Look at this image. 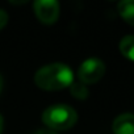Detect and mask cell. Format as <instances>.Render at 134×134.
Masks as SVG:
<instances>
[{
    "mask_svg": "<svg viewBox=\"0 0 134 134\" xmlns=\"http://www.w3.org/2000/svg\"><path fill=\"white\" fill-rule=\"evenodd\" d=\"M34 82L37 87L46 91H58L70 87L74 83V72L64 63H50L36 72Z\"/></svg>",
    "mask_w": 134,
    "mask_h": 134,
    "instance_id": "obj_1",
    "label": "cell"
},
{
    "mask_svg": "<svg viewBox=\"0 0 134 134\" xmlns=\"http://www.w3.org/2000/svg\"><path fill=\"white\" fill-rule=\"evenodd\" d=\"M78 113L67 104H54L42 113V121L50 130H67L76 124Z\"/></svg>",
    "mask_w": 134,
    "mask_h": 134,
    "instance_id": "obj_2",
    "label": "cell"
},
{
    "mask_svg": "<svg viewBox=\"0 0 134 134\" xmlns=\"http://www.w3.org/2000/svg\"><path fill=\"white\" fill-rule=\"evenodd\" d=\"M105 74V64L99 58H88L86 59L78 70L79 82L83 84H93L97 83Z\"/></svg>",
    "mask_w": 134,
    "mask_h": 134,
    "instance_id": "obj_3",
    "label": "cell"
},
{
    "mask_svg": "<svg viewBox=\"0 0 134 134\" xmlns=\"http://www.w3.org/2000/svg\"><path fill=\"white\" fill-rule=\"evenodd\" d=\"M34 12L43 24H54L59 17V3L55 0H37L34 2Z\"/></svg>",
    "mask_w": 134,
    "mask_h": 134,
    "instance_id": "obj_4",
    "label": "cell"
},
{
    "mask_svg": "<svg viewBox=\"0 0 134 134\" xmlns=\"http://www.w3.org/2000/svg\"><path fill=\"white\" fill-rule=\"evenodd\" d=\"M114 134H134V114L122 113L117 116L112 124Z\"/></svg>",
    "mask_w": 134,
    "mask_h": 134,
    "instance_id": "obj_5",
    "label": "cell"
},
{
    "mask_svg": "<svg viewBox=\"0 0 134 134\" xmlns=\"http://www.w3.org/2000/svg\"><path fill=\"white\" fill-rule=\"evenodd\" d=\"M120 16L130 25L134 26V0H122L117 5Z\"/></svg>",
    "mask_w": 134,
    "mask_h": 134,
    "instance_id": "obj_6",
    "label": "cell"
},
{
    "mask_svg": "<svg viewBox=\"0 0 134 134\" xmlns=\"http://www.w3.org/2000/svg\"><path fill=\"white\" fill-rule=\"evenodd\" d=\"M120 51L125 58L134 60V36H125L120 41Z\"/></svg>",
    "mask_w": 134,
    "mask_h": 134,
    "instance_id": "obj_7",
    "label": "cell"
},
{
    "mask_svg": "<svg viewBox=\"0 0 134 134\" xmlns=\"http://www.w3.org/2000/svg\"><path fill=\"white\" fill-rule=\"evenodd\" d=\"M70 88H71V93H72V96L74 97H76V99H80V100H83V99H87L88 97V88H87V86L86 84H83V83H80V82H74L71 86H70Z\"/></svg>",
    "mask_w": 134,
    "mask_h": 134,
    "instance_id": "obj_8",
    "label": "cell"
},
{
    "mask_svg": "<svg viewBox=\"0 0 134 134\" xmlns=\"http://www.w3.org/2000/svg\"><path fill=\"white\" fill-rule=\"evenodd\" d=\"M8 23V15L4 9H0V30H2Z\"/></svg>",
    "mask_w": 134,
    "mask_h": 134,
    "instance_id": "obj_9",
    "label": "cell"
},
{
    "mask_svg": "<svg viewBox=\"0 0 134 134\" xmlns=\"http://www.w3.org/2000/svg\"><path fill=\"white\" fill-rule=\"evenodd\" d=\"M34 134H57V133L53 131V130H38V131H36Z\"/></svg>",
    "mask_w": 134,
    "mask_h": 134,
    "instance_id": "obj_10",
    "label": "cell"
},
{
    "mask_svg": "<svg viewBox=\"0 0 134 134\" xmlns=\"http://www.w3.org/2000/svg\"><path fill=\"white\" fill-rule=\"evenodd\" d=\"M2 131H3V117L0 114V134H2Z\"/></svg>",
    "mask_w": 134,
    "mask_h": 134,
    "instance_id": "obj_11",
    "label": "cell"
},
{
    "mask_svg": "<svg viewBox=\"0 0 134 134\" xmlns=\"http://www.w3.org/2000/svg\"><path fill=\"white\" fill-rule=\"evenodd\" d=\"M2 88H3V76L0 75V92H2Z\"/></svg>",
    "mask_w": 134,
    "mask_h": 134,
    "instance_id": "obj_12",
    "label": "cell"
}]
</instances>
